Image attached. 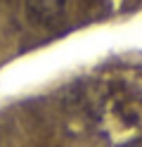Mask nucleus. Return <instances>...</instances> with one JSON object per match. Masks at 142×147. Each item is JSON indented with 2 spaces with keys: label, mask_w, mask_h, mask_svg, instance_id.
<instances>
[{
  "label": "nucleus",
  "mask_w": 142,
  "mask_h": 147,
  "mask_svg": "<svg viewBox=\"0 0 142 147\" xmlns=\"http://www.w3.org/2000/svg\"><path fill=\"white\" fill-rule=\"evenodd\" d=\"M26 7L38 24H50L64 14L66 0H26Z\"/></svg>",
  "instance_id": "f257e3e1"
},
{
  "label": "nucleus",
  "mask_w": 142,
  "mask_h": 147,
  "mask_svg": "<svg viewBox=\"0 0 142 147\" xmlns=\"http://www.w3.org/2000/svg\"><path fill=\"white\" fill-rule=\"evenodd\" d=\"M123 147H142V138H135V140H130V142H126Z\"/></svg>",
  "instance_id": "f03ea898"
}]
</instances>
